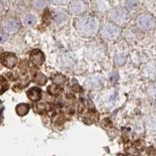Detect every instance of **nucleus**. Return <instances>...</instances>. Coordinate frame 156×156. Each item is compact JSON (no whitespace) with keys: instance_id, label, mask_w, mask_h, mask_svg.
Masks as SVG:
<instances>
[{"instance_id":"nucleus-1","label":"nucleus","mask_w":156,"mask_h":156,"mask_svg":"<svg viewBox=\"0 0 156 156\" xmlns=\"http://www.w3.org/2000/svg\"><path fill=\"white\" fill-rule=\"evenodd\" d=\"M77 28L80 34L86 36H91L95 34L97 30V21L93 16H83L78 20Z\"/></svg>"},{"instance_id":"nucleus-2","label":"nucleus","mask_w":156,"mask_h":156,"mask_svg":"<svg viewBox=\"0 0 156 156\" xmlns=\"http://www.w3.org/2000/svg\"><path fill=\"white\" fill-rule=\"evenodd\" d=\"M136 26L141 30H148L154 26V20L150 14H140L136 20Z\"/></svg>"},{"instance_id":"nucleus-3","label":"nucleus","mask_w":156,"mask_h":156,"mask_svg":"<svg viewBox=\"0 0 156 156\" xmlns=\"http://www.w3.org/2000/svg\"><path fill=\"white\" fill-rule=\"evenodd\" d=\"M103 36L109 40H114L117 38L119 34V28L112 23H107L102 28Z\"/></svg>"},{"instance_id":"nucleus-4","label":"nucleus","mask_w":156,"mask_h":156,"mask_svg":"<svg viewBox=\"0 0 156 156\" xmlns=\"http://www.w3.org/2000/svg\"><path fill=\"white\" fill-rule=\"evenodd\" d=\"M85 9L86 5L82 0H73L69 6V12L74 15L81 14L85 11Z\"/></svg>"},{"instance_id":"nucleus-5","label":"nucleus","mask_w":156,"mask_h":156,"mask_svg":"<svg viewBox=\"0 0 156 156\" xmlns=\"http://www.w3.org/2000/svg\"><path fill=\"white\" fill-rule=\"evenodd\" d=\"M110 17L116 23H122L126 17V12L122 8H115L110 12Z\"/></svg>"},{"instance_id":"nucleus-6","label":"nucleus","mask_w":156,"mask_h":156,"mask_svg":"<svg viewBox=\"0 0 156 156\" xmlns=\"http://www.w3.org/2000/svg\"><path fill=\"white\" fill-rule=\"evenodd\" d=\"M1 62L3 66H6V67L12 68L16 66V62H17V58L14 54L5 52V53L2 54Z\"/></svg>"},{"instance_id":"nucleus-7","label":"nucleus","mask_w":156,"mask_h":156,"mask_svg":"<svg viewBox=\"0 0 156 156\" xmlns=\"http://www.w3.org/2000/svg\"><path fill=\"white\" fill-rule=\"evenodd\" d=\"M20 27V22L15 19L8 20L4 23V28L9 33H14V32L17 31Z\"/></svg>"},{"instance_id":"nucleus-8","label":"nucleus","mask_w":156,"mask_h":156,"mask_svg":"<svg viewBox=\"0 0 156 156\" xmlns=\"http://www.w3.org/2000/svg\"><path fill=\"white\" fill-rule=\"evenodd\" d=\"M30 60L36 66H40L44 60V54L40 50H34L30 53Z\"/></svg>"},{"instance_id":"nucleus-9","label":"nucleus","mask_w":156,"mask_h":156,"mask_svg":"<svg viewBox=\"0 0 156 156\" xmlns=\"http://www.w3.org/2000/svg\"><path fill=\"white\" fill-rule=\"evenodd\" d=\"M27 95L31 101H38L41 97V90L38 87H32L27 90Z\"/></svg>"},{"instance_id":"nucleus-10","label":"nucleus","mask_w":156,"mask_h":156,"mask_svg":"<svg viewBox=\"0 0 156 156\" xmlns=\"http://www.w3.org/2000/svg\"><path fill=\"white\" fill-rule=\"evenodd\" d=\"M16 113L20 116H23L24 115L28 112L29 111V105L27 104H24V103H21L16 106Z\"/></svg>"},{"instance_id":"nucleus-11","label":"nucleus","mask_w":156,"mask_h":156,"mask_svg":"<svg viewBox=\"0 0 156 156\" xmlns=\"http://www.w3.org/2000/svg\"><path fill=\"white\" fill-rule=\"evenodd\" d=\"M35 83L39 84V85H43L44 83H46L47 78L46 76H44V74H42L41 73H37V75L35 76Z\"/></svg>"},{"instance_id":"nucleus-12","label":"nucleus","mask_w":156,"mask_h":156,"mask_svg":"<svg viewBox=\"0 0 156 156\" xmlns=\"http://www.w3.org/2000/svg\"><path fill=\"white\" fill-rule=\"evenodd\" d=\"M125 5H126V7L129 10H134L138 7V3L135 0H126Z\"/></svg>"},{"instance_id":"nucleus-13","label":"nucleus","mask_w":156,"mask_h":156,"mask_svg":"<svg viewBox=\"0 0 156 156\" xmlns=\"http://www.w3.org/2000/svg\"><path fill=\"white\" fill-rule=\"evenodd\" d=\"M36 19L33 15H27L26 17L24 18V23L28 27H31L35 23Z\"/></svg>"},{"instance_id":"nucleus-14","label":"nucleus","mask_w":156,"mask_h":156,"mask_svg":"<svg viewBox=\"0 0 156 156\" xmlns=\"http://www.w3.org/2000/svg\"><path fill=\"white\" fill-rule=\"evenodd\" d=\"M47 4V0H33V5L37 9H41Z\"/></svg>"},{"instance_id":"nucleus-15","label":"nucleus","mask_w":156,"mask_h":156,"mask_svg":"<svg viewBox=\"0 0 156 156\" xmlns=\"http://www.w3.org/2000/svg\"><path fill=\"white\" fill-rule=\"evenodd\" d=\"M115 62L117 65L122 66V65H123V64L125 63V62H126V57H125L124 55H117L115 58Z\"/></svg>"},{"instance_id":"nucleus-16","label":"nucleus","mask_w":156,"mask_h":156,"mask_svg":"<svg viewBox=\"0 0 156 156\" xmlns=\"http://www.w3.org/2000/svg\"><path fill=\"white\" fill-rule=\"evenodd\" d=\"M8 87H9L8 83L4 78L2 77V79H1V91H2V93H3L5 90H7Z\"/></svg>"},{"instance_id":"nucleus-17","label":"nucleus","mask_w":156,"mask_h":156,"mask_svg":"<svg viewBox=\"0 0 156 156\" xmlns=\"http://www.w3.org/2000/svg\"><path fill=\"white\" fill-rule=\"evenodd\" d=\"M149 94L152 97L156 98V84H153L149 88Z\"/></svg>"},{"instance_id":"nucleus-18","label":"nucleus","mask_w":156,"mask_h":156,"mask_svg":"<svg viewBox=\"0 0 156 156\" xmlns=\"http://www.w3.org/2000/svg\"><path fill=\"white\" fill-rule=\"evenodd\" d=\"M118 74H117V73H115V72H113L112 73H111L110 74V76H109V79L112 82H115L117 80V79H118Z\"/></svg>"},{"instance_id":"nucleus-19","label":"nucleus","mask_w":156,"mask_h":156,"mask_svg":"<svg viewBox=\"0 0 156 156\" xmlns=\"http://www.w3.org/2000/svg\"><path fill=\"white\" fill-rule=\"evenodd\" d=\"M7 39V35H6V33L4 32L3 30H1V43H3L4 41Z\"/></svg>"},{"instance_id":"nucleus-20","label":"nucleus","mask_w":156,"mask_h":156,"mask_svg":"<svg viewBox=\"0 0 156 156\" xmlns=\"http://www.w3.org/2000/svg\"><path fill=\"white\" fill-rule=\"evenodd\" d=\"M52 1H53V2H55V3H61V2H62L63 0H52Z\"/></svg>"},{"instance_id":"nucleus-21","label":"nucleus","mask_w":156,"mask_h":156,"mask_svg":"<svg viewBox=\"0 0 156 156\" xmlns=\"http://www.w3.org/2000/svg\"><path fill=\"white\" fill-rule=\"evenodd\" d=\"M155 106H156V101H155Z\"/></svg>"}]
</instances>
